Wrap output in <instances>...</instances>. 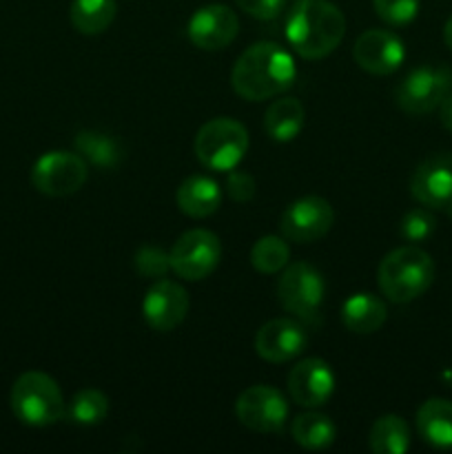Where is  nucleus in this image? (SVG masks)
<instances>
[{
    "mask_svg": "<svg viewBox=\"0 0 452 454\" xmlns=\"http://www.w3.org/2000/svg\"><path fill=\"white\" fill-rule=\"evenodd\" d=\"M297 65L291 51L275 43H257L238 58L230 82L238 96L248 102H261L292 87Z\"/></svg>",
    "mask_w": 452,
    "mask_h": 454,
    "instance_id": "1",
    "label": "nucleus"
},
{
    "mask_svg": "<svg viewBox=\"0 0 452 454\" xmlns=\"http://www.w3.org/2000/svg\"><path fill=\"white\" fill-rule=\"evenodd\" d=\"M346 34V18L328 0H297L286 18V40L306 60L335 51Z\"/></svg>",
    "mask_w": 452,
    "mask_h": 454,
    "instance_id": "2",
    "label": "nucleus"
},
{
    "mask_svg": "<svg viewBox=\"0 0 452 454\" xmlns=\"http://www.w3.org/2000/svg\"><path fill=\"white\" fill-rule=\"evenodd\" d=\"M377 282L386 300L394 304H408L433 286L434 262L424 248L415 244L394 248L381 260Z\"/></svg>",
    "mask_w": 452,
    "mask_h": 454,
    "instance_id": "3",
    "label": "nucleus"
},
{
    "mask_svg": "<svg viewBox=\"0 0 452 454\" xmlns=\"http://www.w3.org/2000/svg\"><path fill=\"white\" fill-rule=\"evenodd\" d=\"M9 402L16 419L34 428L58 424L66 412L60 386L53 377L38 371L25 372L13 381Z\"/></svg>",
    "mask_w": 452,
    "mask_h": 454,
    "instance_id": "4",
    "label": "nucleus"
},
{
    "mask_svg": "<svg viewBox=\"0 0 452 454\" xmlns=\"http://www.w3.org/2000/svg\"><path fill=\"white\" fill-rule=\"evenodd\" d=\"M248 151V131L230 118H215L202 124L195 136V155L208 171L229 173L239 167Z\"/></svg>",
    "mask_w": 452,
    "mask_h": 454,
    "instance_id": "5",
    "label": "nucleus"
},
{
    "mask_svg": "<svg viewBox=\"0 0 452 454\" xmlns=\"http://www.w3.org/2000/svg\"><path fill=\"white\" fill-rule=\"evenodd\" d=\"M323 293H326V284H323L322 273L306 262L288 266L277 284L279 304L286 313L304 324L319 322Z\"/></svg>",
    "mask_w": 452,
    "mask_h": 454,
    "instance_id": "6",
    "label": "nucleus"
},
{
    "mask_svg": "<svg viewBox=\"0 0 452 454\" xmlns=\"http://www.w3.org/2000/svg\"><path fill=\"white\" fill-rule=\"evenodd\" d=\"M87 176V162L80 153L49 151L35 160L31 168V184L49 198H66L82 189Z\"/></svg>",
    "mask_w": 452,
    "mask_h": 454,
    "instance_id": "7",
    "label": "nucleus"
},
{
    "mask_svg": "<svg viewBox=\"0 0 452 454\" xmlns=\"http://www.w3.org/2000/svg\"><path fill=\"white\" fill-rule=\"evenodd\" d=\"M171 269L186 282H199L215 270L222 260V244L215 233L207 229H191L177 238L171 253Z\"/></svg>",
    "mask_w": 452,
    "mask_h": 454,
    "instance_id": "8",
    "label": "nucleus"
},
{
    "mask_svg": "<svg viewBox=\"0 0 452 454\" xmlns=\"http://www.w3.org/2000/svg\"><path fill=\"white\" fill-rule=\"evenodd\" d=\"M452 91V69L446 65L419 67L410 71L397 87V105L410 115H424L437 109Z\"/></svg>",
    "mask_w": 452,
    "mask_h": 454,
    "instance_id": "9",
    "label": "nucleus"
},
{
    "mask_svg": "<svg viewBox=\"0 0 452 454\" xmlns=\"http://www.w3.org/2000/svg\"><path fill=\"white\" fill-rule=\"evenodd\" d=\"M235 415L253 433H279L288 419V403L273 386H251L238 397Z\"/></svg>",
    "mask_w": 452,
    "mask_h": 454,
    "instance_id": "10",
    "label": "nucleus"
},
{
    "mask_svg": "<svg viewBox=\"0 0 452 454\" xmlns=\"http://www.w3.org/2000/svg\"><path fill=\"white\" fill-rule=\"evenodd\" d=\"M335 222L331 202L317 195L295 200L279 217V231L288 242L310 244L322 239Z\"/></svg>",
    "mask_w": 452,
    "mask_h": 454,
    "instance_id": "11",
    "label": "nucleus"
},
{
    "mask_svg": "<svg viewBox=\"0 0 452 454\" xmlns=\"http://www.w3.org/2000/svg\"><path fill=\"white\" fill-rule=\"evenodd\" d=\"M412 198L425 208H452V153H434L417 167L410 180Z\"/></svg>",
    "mask_w": 452,
    "mask_h": 454,
    "instance_id": "12",
    "label": "nucleus"
},
{
    "mask_svg": "<svg viewBox=\"0 0 452 454\" xmlns=\"http://www.w3.org/2000/svg\"><path fill=\"white\" fill-rule=\"evenodd\" d=\"M353 58L366 74L388 75L394 74L406 60V47L394 35L386 29H368L355 40Z\"/></svg>",
    "mask_w": 452,
    "mask_h": 454,
    "instance_id": "13",
    "label": "nucleus"
},
{
    "mask_svg": "<svg viewBox=\"0 0 452 454\" xmlns=\"http://www.w3.org/2000/svg\"><path fill=\"white\" fill-rule=\"evenodd\" d=\"M191 43L204 51H220L229 47L239 31L238 13L226 4H207L198 9L189 20Z\"/></svg>",
    "mask_w": 452,
    "mask_h": 454,
    "instance_id": "14",
    "label": "nucleus"
},
{
    "mask_svg": "<svg viewBox=\"0 0 452 454\" xmlns=\"http://www.w3.org/2000/svg\"><path fill=\"white\" fill-rule=\"evenodd\" d=\"M189 293L171 279H158L146 291L142 313L146 324L158 333H168L184 322L189 313Z\"/></svg>",
    "mask_w": 452,
    "mask_h": 454,
    "instance_id": "15",
    "label": "nucleus"
},
{
    "mask_svg": "<svg viewBox=\"0 0 452 454\" xmlns=\"http://www.w3.org/2000/svg\"><path fill=\"white\" fill-rule=\"evenodd\" d=\"M306 346L308 335L297 319H270L255 335V353L270 364L291 362L304 353Z\"/></svg>",
    "mask_w": 452,
    "mask_h": 454,
    "instance_id": "16",
    "label": "nucleus"
},
{
    "mask_svg": "<svg viewBox=\"0 0 452 454\" xmlns=\"http://www.w3.org/2000/svg\"><path fill=\"white\" fill-rule=\"evenodd\" d=\"M288 393L304 408L323 406L335 393V372L323 359H304L288 372Z\"/></svg>",
    "mask_w": 452,
    "mask_h": 454,
    "instance_id": "17",
    "label": "nucleus"
},
{
    "mask_svg": "<svg viewBox=\"0 0 452 454\" xmlns=\"http://www.w3.org/2000/svg\"><path fill=\"white\" fill-rule=\"evenodd\" d=\"M177 207L184 215L202 220L213 215L222 204V189L215 180L207 176H191L177 189Z\"/></svg>",
    "mask_w": 452,
    "mask_h": 454,
    "instance_id": "18",
    "label": "nucleus"
},
{
    "mask_svg": "<svg viewBox=\"0 0 452 454\" xmlns=\"http://www.w3.org/2000/svg\"><path fill=\"white\" fill-rule=\"evenodd\" d=\"M386 319H388L386 301L372 293H357L341 306V322L350 333H357V335L377 333L384 326Z\"/></svg>",
    "mask_w": 452,
    "mask_h": 454,
    "instance_id": "19",
    "label": "nucleus"
},
{
    "mask_svg": "<svg viewBox=\"0 0 452 454\" xmlns=\"http://www.w3.org/2000/svg\"><path fill=\"white\" fill-rule=\"evenodd\" d=\"M417 430L434 448H452V402L428 399L417 411Z\"/></svg>",
    "mask_w": 452,
    "mask_h": 454,
    "instance_id": "20",
    "label": "nucleus"
},
{
    "mask_svg": "<svg viewBox=\"0 0 452 454\" xmlns=\"http://www.w3.org/2000/svg\"><path fill=\"white\" fill-rule=\"evenodd\" d=\"M304 106L297 98H279L266 109L264 131L275 142H291L304 129Z\"/></svg>",
    "mask_w": 452,
    "mask_h": 454,
    "instance_id": "21",
    "label": "nucleus"
},
{
    "mask_svg": "<svg viewBox=\"0 0 452 454\" xmlns=\"http://www.w3.org/2000/svg\"><path fill=\"white\" fill-rule=\"evenodd\" d=\"M118 13L115 0H74L71 3V25L84 35H97L111 27Z\"/></svg>",
    "mask_w": 452,
    "mask_h": 454,
    "instance_id": "22",
    "label": "nucleus"
},
{
    "mask_svg": "<svg viewBox=\"0 0 452 454\" xmlns=\"http://www.w3.org/2000/svg\"><path fill=\"white\" fill-rule=\"evenodd\" d=\"M368 446L375 454H403L410 448V428L399 415H384L372 424Z\"/></svg>",
    "mask_w": 452,
    "mask_h": 454,
    "instance_id": "23",
    "label": "nucleus"
},
{
    "mask_svg": "<svg viewBox=\"0 0 452 454\" xmlns=\"http://www.w3.org/2000/svg\"><path fill=\"white\" fill-rule=\"evenodd\" d=\"M75 151L100 168H115L124 158L122 145L102 131H80L75 136Z\"/></svg>",
    "mask_w": 452,
    "mask_h": 454,
    "instance_id": "24",
    "label": "nucleus"
},
{
    "mask_svg": "<svg viewBox=\"0 0 452 454\" xmlns=\"http://www.w3.org/2000/svg\"><path fill=\"white\" fill-rule=\"evenodd\" d=\"M291 434L295 443H300L306 450H323L335 442L337 428L326 415L313 411L292 419Z\"/></svg>",
    "mask_w": 452,
    "mask_h": 454,
    "instance_id": "25",
    "label": "nucleus"
},
{
    "mask_svg": "<svg viewBox=\"0 0 452 454\" xmlns=\"http://www.w3.org/2000/svg\"><path fill=\"white\" fill-rule=\"evenodd\" d=\"M288 260H291V248L279 235H266V238L257 239L251 251L253 269L264 275H275L286 269Z\"/></svg>",
    "mask_w": 452,
    "mask_h": 454,
    "instance_id": "26",
    "label": "nucleus"
},
{
    "mask_svg": "<svg viewBox=\"0 0 452 454\" xmlns=\"http://www.w3.org/2000/svg\"><path fill=\"white\" fill-rule=\"evenodd\" d=\"M66 415L74 424L78 426H96L102 424L109 415V399L100 390H80L74 399H71Z\"/></svg>",
    "mask_w": 452,
    "mask_h": 454,
    "instance_id": "27",
    "label": "nucleus"
},
{
    "mask_svg": "<svg viewBox=\"0 0 452 454\" xmlns=\"http://www.w3.org/2000/svg\"><path fill=\"white\" fill-rule=\"evenodd\" d=\"M434 229H437V220H434L433 213L425 211V208H412V211H408L403 215L401 229L399 231H401L403 239H408L412 244H419L425 242L434 233Z\"/></svg>",
    "mask_w": 452,
    "mask_h": 454,
    "instance_id": "28",
    "label": "nucleus"
},
{
    "mask_svg": "<svg viewBox=\"0 0 452 454\" xmlns=\"http://www.w3.org/2000/svg\"><path fill=\"white\" fill-rule=\"evenodd\" d=\"M377 16L388 25H408L419 13V0H372Z\"/></svg>",
    "mask_w": 452,
    "mask_h": 454,
    "instance_id": "29",
    "label": "nucleus"
},
{
    "mask_svg": "<svg viewBox=\"0 0 452 454\" xmlns=\"http://www.w3.org/2000/svg\"><path fill=\"white\" fill-rule=\"evenodd\" d=\"M136 269L137 273L144 275V278L160 279L167 275V270L171 269V260H168V253H164L158 247H142L136 253Z\"/></svg>",
    "mask_w": 452,
    "mask_h": 454,
    "instance_id": "30",
    "label": "nucleus"
},
{
    "mask_svg": "<svg viewBox=\"0 0 452 454\" xmlns=\"http://www.w3.org/2000/svg\"><path fill=\"white\" fill-rule=\"evenodd\" d=\"M226 193L233 202H251L253 195H255V180H253L251 173L233 168L226 176Z\"/></svg>",
    "mask_w": 452,
    "mask_h": 454,
    "instance_id": "31",
    "label": "nucleus"
},
{
    "mask_svg": "<svg viewBox=\"0 0 452 454\" xmlns=\"http://www.w3.org/2000/svg\"><path fill=\"white\" fill-rule=\"evenodd\" d=\"M239 9L257 20H273L282 13L286 0H238Z\"/></svg>",
    "mask_w": 452,
    "mask_h": 454,
    "instance_id": "32",
    "label": "nucleus"
},
{
    "mask_svg": "<svg viewBox=\"0 0 452 454\" xmlns=\"http://www.w3.org/2000/svg\"><path fill=\"white\" fill-rule=\"evenodd\" d=\"M437 109H439V120H441L443 129H448V131L452 133V91L443 98L441 105H439Z\"/></svg>",
    "mask_w": 452,
    "mask_h": 454,
    "instance_id": "33",
    "label": "nucleus"
},
{
    "mask_svg": "<svg viewBox=\"0 0 452 454\" xmlns=\"http://www.w3.org/2000/svg\"><path fill=\"white\" fill-rule=\"evenodd\" d=\"M443 40H446V44L450 47V51H452V16L448 18L446 27H443Z\"/></svg>",
    "mask_w": 452,
    "mask_h": 454,
    "instance_id": "34",
    "label": "nucleus"
}]
</instances>
